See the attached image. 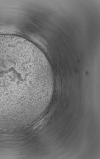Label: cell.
<instances>
[{
  "label": "cell",
  "mask_w": 100,
  "mask_h": 159,
  "mask_svg": "<svg viewBox=\"0 0 100 159\" xmlns=\"http://www.w3.org/2000/svg\"><path fill=\"white\" fill-rule=\"evenodd\" d=\"M54 83L44 53L21 39H0V116H10L43 94Z\"/></svg>",
  "instance_id": "1"
}]
</instances>
